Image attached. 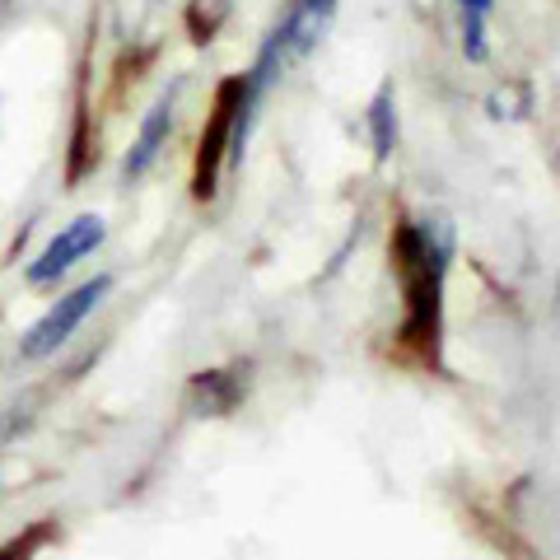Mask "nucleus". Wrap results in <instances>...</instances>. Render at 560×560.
Instances as JSON below:
<instances>
[{
    "mask_svg": "<svg viewBox=\"0 0 560 560\" xmlns=\"http://www.w3.org/2000/svg\"><path fill=\"white\" fill-rule=\"evenodd\" d=\"M331 14H337V0H290L276 33L267 38V47H261V61L253 70V90H261V84L276 75H285L290 66H300L308 51L323 43V33L331 28Z\"/></svg>",
    "mask_w": 560,
    "mask_h": 560,
    "instance_id": "nucleus-1",
    "label": "nucleus"
},
{
    "mask_svg": "<svg viewBox=\"0 0 560 560\" xmlns=\"http://www.w3.org/2000/svg\"><path fill=\"white\" fill-rule=\"evenodd\" d=\"M98 243H103V220H98V215H80V220H70L66 230H61V234L43 248V257L28 267V280H33V285H51V280L66 276L80 257H90V253L98 248Z\"/></svg>",
    "mask_w": 560,
    "mask_h": 560,
    "instance_id": "nucleus-3",
    "label": "nucleus"
},
{
    "mask_svg": "<svg viewBox=\"0 0 560 560\" xmlns=\"http://www.w3.org/2000/svg\"><path fill=\"white\" fill-rule=\"evenodd\" d=\"M458 5H463V14H490L495 0H458Z\"/></svg>",
    "mask_w": 560,
    "mask_h": 560,
    "instance_id": "nucleus-6",
    "label": "nucleus"
},
{
    "mask_svg": "<svg viewBox=\"0 0 560 560\" xmlns=\"http://www.w3.org/2000/svg\"><path fill=\"white\" fill-rule=\"evenodd\" d=\"M393 140H397V117H393V94L383 90L374 98V150L378 154H388L393 150Z\"/></svg>",
    "mask_w": 560,
    "mask_h": 560,
    "instance_id": "nucleus-5",
    "label": "nucleus"
},
{
    "mask_svg": "<svg viewBox=\"0 0 560 560\" xmlns=\"http://www.w3.org/2000/svg\"><path fill=\"white\" fill-rule=\"evenodd\" d=\"M108 290H113V280H108V276H94V280H84L80 290H70L66 300H57V304H51V308L43 313L38 323L28 327V337H24V355H28V360L51 355V350H57V346L70 337V331H75L84 318H90V308H98V300H103Z\"/></svg>",
    "mask_w": 560,
    "mask_h": 560,
    "instance_id": "nucleus-2",
    "label": "nucleus"
},
{
    "mask_svg": "<svg viewBox=\"0 0 560 560\" xmlns=\"http://www.w3.org/2000/svg\"><path fill=\"white\" fill-rule=\"evenodd\" d=\"M168 127H173V94H164L160 103H154V113L145 117V127H140V140L127 154V178H140V173L154 164V154H160Z\"/></svg>",
    "mask_w": 560,
    "mask_h": 560,
    "instance_id": "nucleus-4",
    "label": "nucleus"
}]
</instances>
